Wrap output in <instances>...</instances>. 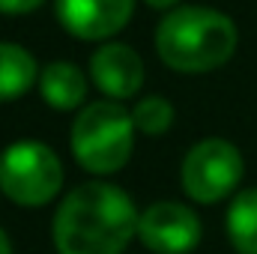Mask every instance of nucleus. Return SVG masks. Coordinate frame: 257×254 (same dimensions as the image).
Segmentation results:
<instances>
[{
  "label": "nucleus",
  "instance_id": "obj_1",
  "mask_svg": "<svg viewBox=\"0 0 257 254\" xmlns=\"http://www.w3.org/2000/svg\"><path fill=\"white\" fill-rule=\"evenodd\" d=\"M138 212L128 194L108 183L78 186L57 209L54 242L60 254H120L138 233Z\"/></svg>",
  "mask_w": 257,
  "mask_h": 254
},
{
  "label": "nucleus",
  "instance_id": "obj_2",
  "mask_svg": "<svg viewBox=\"0 0 257 254\" xmlns=\"http://www.w3.org/2000/svg\"><path fill=\"white\" fill-rule=\"evenodd\" d=\"M156 48L171 69L209 72L230 60L236 48V27L215 9L183 6L159 24Z\"/></svg>",
  "mask_w": 257,
  "mask_h": 254
},
{
  "label": "nucleus",
  "instance_id": "obj_3",
  "mask_svg": "<svg viewBox=\"0 0 257 254\" xmlns=\"http://www.w3.org/2000/svg\"><path fill=\"white\" fill-rule=\"evenodd\" d=\"M135 120L117 102H93L81 111L72 129L75 159L93 174H114L132 156Z\"/></svg>",
  "mask_w": 257,
  "mask_h": 254
},
{
  "label": "nucleus",
  "instance_id": "obj_4",
  "mask_svg": "<svg viewBox=\"0 0 257 254\" xmlns=\"http://www.w3.org/2000/svg\"><path fill=\"white\" fill-rule=\"evenodd\" d=\"M63 183L60 159L39 141H18L0 156V189L21 206L48 203Z\"/></svg>",
  "mask_w": 257,
  "mask_h": 254
},
{
  "label": "nucleus",
  "instance_id": "obj_5",
  "mask_svg": "<svg viewBox=\"0 0 257 254\" xmlns=\"http://www.w3.org/2000/svg\"><path fill=\"white\" fill-rule=\"evenodd\" d=\"M242 180V156L233 144L209 138L194 144L183 162V186L200 203H215Z\"/></svg>",
  "mask_w": 257,
  "mask_h": 254
},
{
  "label": "nucleus",
  "instance_id": "obj_6",
  "mask_svg": "<svg viewBox=\"0 0 257 254\" xmlns=\"http://www.w3.org/2000/svg\"><path fill=\"white\" fill-rule=\"evenodd\" d=\"M138 236L156 254H186L200 239V221L183 203H153L138 218Z\"/></svg>",
  "mask_w": 257,
  "mask_h": 254
},
{
  "label": "nucleus",
  "instance_id": "obj_7",
  "mask_svg": "<svg viewBox=\"0 0 257 254\" xmlns=\"http://www.w3.org/2000/svg\"><path fill=\"white\" fill-rule=\"evenodd\" d=\"M135 0H57V18L78 39H105L126 27Z\"/></svg>",
  "mask_w": 257,
  "mask_h": 254
},
{
  "label": "nucleus",
  "instance_id": "obj_8",
  "mask_svg": "<svg viewBox=\"0 0 257 254\" xmlns=\"http://www.w3.org/2000/svg\"><path fill=\"white\" fill-rule=\"evenodd\" d=\"M93 81L102 93L114 99H128L144 84V63L128 45H105L90 60Z\"/></svg>",
  "mask_w": 257,
  "mask_h": 254
},
{
  "label": "nucleus",
  "instance_id": "obj_9",
  "mask_svg": "<svg viewBox=\"0 0 257 254\" xmlns=\"http://www.w3.org/2000/svg\"><path fill=\"white\" fill-rule=\"evenodd\" d=\"M39 90H42V96L51 108L69 111V108L81 105V99L87 93V84H84L81 69H75L72 63H51L39 78Z\"/></svg>",
  "mask_w": 257,
  "mask_h": 254
},
{
  "label": "nucleus",
  "instance_id": "obj_10",
  "mask_svg": "<svg viewBox=\"0 0 257 254\" xmlns=\"http://www.w3.org/2000/svg\"><path fill=\"white\" fill-rule=\"evenodd\" d=\"M36 81V60L21 48L0 42V102L24 96Z\"/></svg>",
  "mask_w": 257,
  "mask_h": 254
},
{
  "label": "nucleus",
  "instance_id": "obj_11",
  "mask_svg": "<svg viewBox=\"0 0 257 254\" xmlns=\"http://www.w3.org/2000/svg\"><path fill=\"white\" fill-rule=\"evenodd\" d=\"M227 236L239 254H257V189L233 197L227 209Z\"/></svg>",
  "mask_w": 257,
  "mask_h": 254
},
{
  "label": "nucleus",
  "instance_id": "obj_12",
  "mask_svg": "<svg viewBox=\"0 0 257 254\" xmlns=\"http://www.w3.org/2000/svg\"><path fill=\"white\" fill-rule=\"evenodd\" d=\"M132 120H135V129H141L144 135H162L174 120V108L162 96H150L135 105Z\"/></svg>",
  "mask_w": 257,
  "mask_h": 254
},
{
  "label": "nucleus",
  "instance_id": "obj_13",
  "mask_svg": "<svg viewBox=\"0 0 257 254\" xmlns=\"http://www.w3.org/2000/svg\"><path fill=\"white\" fill-rule=\"evenodd\" d=\"M36 6H42V0H0V12L6 15H24L33 12Z\"/></svg>",
  "mask_w": 257,
  "mask_h": 254
},
{
  "label": "nucleus",
  "instance_id": "obj_14",
  "mask_svg": "<svg viewBox=\"0 0 257 254\" xmlns=\"http://www.w3.org/2000/svg\"><path fill=\"white\" fill-rule=\"evenodd\" d=\"M150 6H156V9H168V6H174L177 0H147Z\"/></svg>",
  "mask_w": 257,
  "mask_h": 254
},
{
  "label": "nucleus",
  "instance_id": "obj_15",
  "mask_svg": "<svg viewBox=\"0 0 257 254\" xmlns=\"http://www.w3.org/2000/svg\"><path fill=\"white\" fill-rule=\"evenodd\" d=\"M0 254H12V248H9V239H6V233L0 230Z\"/></svg>",
  "mask_w": 257,
  "mask_h": 254
}]
</instances>
